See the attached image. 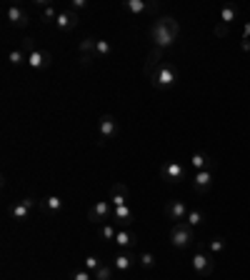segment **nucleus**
Listing matches in <instances>:
<instances>
[{"instance_id": "nucleus-1", "label": "nucleus", "mask_w": 250, "mask_h": 280, "mask_svg": "<svg viewBox=\"0 0 250 280\" xmlns=\"http://www.w3.org/2000/svg\"><path fill=\"white\" fill-rule=\"evenodd\" d=\"M180 35V23L170 15H160L153 25H150V38L155 43V48L165 50V48H170Z\"/></svg>"}, {"instance_id": "nucleus-2", "label": "nucleus", "mask_w": 250, "mask_h": 280, "mask_svg": "<svg viewBox=\"0 0 250 280\" xmlns=\"http://www.w3.org/2000/svg\"><path fill=\"white\" fill-rule=\"evenodd\" d=\"M178 83V70H175V65H170V63H163L160 68H158V73L150 78V85L155 88V90H168V88H173Z\"/></svg>"}, {"instance_id": "nucleus-3", "label": "nucleus", "mask_w": 250, "mask_h": 280, "mask_svg": "<svg viewBox=\"0 0 250 280\" xmlns=\"http://www.w3.org/2000/svg\"><path fill=\"white\" fill-rule=\"evenodd\" d=\"M170 243L175 248H190L193 243H195V235H193V228L188 225L185 220L175 223V225L170 228Z\"/></svg>"}, {"instance_id": "nucleus-4", "label": "nucleus", "mask_w": 250, "mask_h": 280, "mask_svg": "<svg viewBox=\"0 0 250 280\" xmlns=\"http://www.w3.org/2000/svg\"><path fill=\"white\" fill-rule=\"evenodd\" d=\"M113 203L110 200H98L93 208H88V220L90 223H98V225H103V223L113 220Z\"/></svg>"}, {"instance_id": "nucleus-5", "label": "nucleus", "mask_w": 250, "mask_h": 280, "mask_svg": "<svg viewBox=\"0 0 250 280\" xmlns=\"http://www.w3.org/2000/svg\"><path fill=\"white\" fill-rule=\"evenodd\" d=\"M133 200V193L125 183H113L110 185V203H113V208H120V205H130Z\"/></svg>"}, {"instance_id": "nucleus-6", "label": "nucleus", "mask_w": 250, "mask_h": 280, "mask_svg": "<svg viewBox=\"0 0 250 280\" xmlns=\"http://www.w3.org/2000/svg\"><path fill=\"white\" fill-rule=\"evenodd\" d=\"M35 205H40L35 198H23L20 203H13V205L8 208V215H10L13 220H25L28 215H30V210H35Z\"/></svg>"}, {"instance_id": "nucleus-7", "label": "nucleus", "mask_w": 250, "mask_h": 280, "mask_svg": "<svg viewBox=\"0 0 250 280\" xmlns=\"http://www.w3.org/2000/svg\"><path fill=\"white\" fill-rule=\"evenodd\" d=\"M160 178L165 183H180L185 178V168L180 163H163L160 165Z\"/></svg>"}, {"instance_id": "nucleus-8", "label": "nucleus", "mask_w": 250, "mask_h": 280, "mask_svg": "<svg viewBox=\"0 0 250 280\" xmlns=\"http://www.w3.org/2000/svg\"><path fill=\"white\" fill-rule=\"evenodd\" d=\"M163 53H165V50H160V48H155V45H153V50L148 53V58H145V63H143V75H145L148 80H150V78L158 73V68L163 65Z\"/></svg>"}, {"instance_id": "nucleus-9", "label": "nucleus", "mask_w": 250, "mask_h": 280, "mask_svg": "<svg viewBox=\"0 0 250 280\" xmlns=\"http://www.w3.org/2000/svg\"><path fill=\"white\" fill-rule=\"evenodd\" d=\"M98 133H100V143H105L108 138L118 135V120H115V115L105 113V115L100 118V123H98Z\"/></svg>"}, {"instance_id": "nucleus-10", "label": "nucleus", "mask_w": 250, "mask_h": 280, "mask_svg": "<svg viewBox=\"0 0 250 280\" xmlns=\"http://www.w3.org/2000/svg\"><path fill=\"white\" fill-rule=\"evenodd\" d=\"M190 263H193V270L200 273V275H210L213 268H215V260H213L210 255H205L203 250H195V255H193Z\"/></svg>"}, {"instance_id": "nucleus-11", "label": "nucleus", "mask_w": 250, "mask_h": 280, "mask_svg": "<svg viewBox=\"0 0 250 280\" xmlns=\"http://www.w3.org/2000/svg\"><path fill=\"white\" fill-rule=\"evenodd\" d=\"M28 65H30L33 70H45V68L53 65V55L48 50H35V53L28 55Z\"/></svg>"}, {"instance_id": "nucleus-12", "label": "nucleus", "mask_w": 250, "mask_h": 280, "mask_svg": "<svg viewBox=\"0 0 250 280\" xmlns=\"http://www.w3.org/2000/svg\"><path fill=\"white\" fill-rule=\"evenodd\" d=\"M78 23H80V18H78V13H75V10H70V8H68V10H60V13H58V20H55V25H58L63 33L75 30Z\"/></svg>"}, {"instance_id": "nucleus-13", "label": "nucleus", "mask_w": 250, "mask_h": 280, "mask_svg": "<svg viewBox=\"0 0 250 280\" xmlns=\"http://www.w3.org/2000/svg\"><path fill=\"white\" fill-rule=\"evenodd\" d=\"M213 175H215L213 170H198L195 178H193V190H195L198 195H205L213 185Z\"/></svg>"}, {"instance_id": "nucleus-14", "label": "nucleus", "mask_w": 250, "mask_h": 280, "mask_svg": "<svg viewBox=\"0 0 250 280\" xmlns=\"http://www.w3.org/2000/svg\"><path fill=\"white\" fill-rule=\"evenodd\" d=\"M125 8L130 10V13H135V15H140V13H158L160 10V5L155 3H145V0H125Z\"/></svg>"}, {"instance_id": "nucleus-15", "label": "nucleus", "mask_w": 250, "mask_h": 280, "mask_svg": "<svg viewBox=\"0 0 250 280\" xmlns=\"http://www.w3.org/2000/svg\"><path fill=\"white\" fill-rule=\"evenodd\" d=\"M165 215H168L170 220H175V223H180V220L188 218V208L180 200H168L165 203Z\"/></svg>"}, {"instance_id": "nucleus-16", "label": "nucleus", "mask_w": 250, "mask_h": 280, "mask_svg": "<svg viewBox=\"0 0 250 280\" xmlns=\"http://www.w3.org/2000/svg\"><path fill=\"white\" fill-rule=\"evenodd\" d=\"M190 163H193V168H195V173H198V170H213V173H215V168H218V163H215L213 158L203 155V153H195V155L190 158Z\"/></svg>"}, {"instance_id": "nucleus-17", "label": "nucleus", "mask_w": 250, "mask_h": 280, "mask_svg": "<svg viewBox=\"0 0 250 280\" xmlns=\"http://www.w3.org/2000/svg\"><path fill=\"white\" fill-rule=\"evenodd\" d=\"M8 20H10L15 28H25L28 23H30L28 13H25L23 8H18V5H10V8H8Z\"/></svg>"}, {"instance_id": "nucleus-18", "label": "nucleus", "mask_w": 250, "mask_h": 280, "mask_svg": "<svg viewBox=\"0 0 250 280\" xmlns=\"http://www.w3.org/2000/svg\"><path fill=\"white\" fill-rule=\"evenodd\" d=\"M113 220L118 223V225L123 228H130V223H133V208L130 205H120L113 210Z\"/></svg>"}, {"instance_id": "nucleus-19", "label": "nucleus", "mask_w": 250, "mask_h": 280, "mask_svg": "<svg viewBox=\"0 0 250 280\" xmlns=\"http://www.w3.org/2000/svg\"><path fill=\"white\" fill-rule=\"evenodd\" d=\"M115 245H120V248L130 250V248L135 245V233H133L130 228H123V230H118V235H115Z\"/></svg>"}, {"instance_id": "nucleus-20", "label": "nucleus", "mask_w": 250, "mask_h": 280, "mask_svg": "<svg viewBox=\"0 0 250 280\" xmlns=\"http://www.w3.org/2000/svg\"><path fill=\"white\" fill-rule=\"evenodd\" d=\"M40 208L45 213H60L63 210V200L58 198V195H50V198H43L40 200Z\"/></svg>"}, {"instance_id": "nucleus-21", "label": "nucleus", "mask_w": 250, "mask_h": 280, "mask_svg": "<svg viewBox=\"0 0 250 280\" xmlns=\"http://www.w3.org/2000/svg\"><path fill=\"white\" fill-rule=\"evenodd\" d=\"M135 263V258L130 255V253H123V255H115V263H113V268L118 270V273H125V270H130V265Z\"/></svg>"}, {"instance_id": "nucleus-22", "label": "nucleus", "mask_w": 250, "mask_h": 280, "mask_svg": "<svg viewBox=\"0 0 250 280\" xmlns=\"http://www.w3.org/2000/svg\"><path fill=\"white\" fill-rule=\"evenodd\" d=\"M235 18H238V8H235V5H225L223 10H220V23L230 25V23H233Z\"/></svg>"}, {"instance_id": "nucleus-23", "label": "nucleus", "mask_w": 250, "mask_h": 280, "mask_svg": "<svg viewBox=\"0 0 250 280\" xmlns=\"http://www.w3.org/2000/svg\"><path fill=\"white\" fill-rule=\"evenodd\" d=\"M113 273H115L113 265H100V268L93 273V278H95V280H113Z\"/></svg>"}, {"instance_id": "nucleus-24", "label": "nucleus", "mask_w": 250, "mask_h": 280, "mask_svg": "<svg viewBox=\"0 0 250 280\" xmlns=\"http://www.w3.org/2000/svg\"><path fill=\"white\" fill-rule=\"evenodd\" d=\"M95 48H98V40H95V38H83V40H80V45H78L80 55H85V53H95Z\"/></svg>"}, {"instance_id": "nucleus-25", "label": "nucleus", "mask_w": 250, "mask_h": 280, "mask_svg": "<svg viewBox=\"0 0 250 280\" xmlns=\"http://www.w3.org/2000/svg\"><path fill=\"white\" fill-rule=\"evenodd\" d=\"M115 235H118L115 225H110V223H103L100 225V238L103 240H115Z\"/></svg>"}, {"instance_id": "nucleus-26", "label": "nucleus", "mask_w": 250, "mask_h": 280, "mask_svg": "<svg viewBox=\"0 0 250 280\" xmlns=\"http://www.w3.org/2000/svg\"><path fill=\"white\" fill-rule=\"evenodd\" d=\"M100 265H103V263H100V258H98V255H88L85 260H83V268H85L88 273H95Z\"/></svg>"}, {"instance_id": "nucleus-27", "label": "nucleus", "mask_w": 250, "mask_h": 280, "mask_svg": "<svg viewBox=\"0 0 250 280\" xmlns=\"http://www.w3.org/2000/svg\"><path fill=\"white\" fill-rule=\"evenodd\" d=\"M185 223H188L190 228L200 225V223H203V213H200V210H188V218H185Z\"/></svg>"}, {"instance_id": "nucleus-28", "label": "nucleus", "mask_w": 250, "mask_h": 280, "mask_svg": "<svg viewBox=\"0 0 250 280\" xmlns=\"http://www.w3.org/2000/svg\"><path fill=\"white\" fill-rule=\"evenodd\" d=\"M110 53H113V45H110L108 40H98V48H95V55H98V58H108Z\"/></svg>"}, {"instance_id": "nucleus-29", "label": "nucleus", "mask_w": 250, "mask_h": 280, "mask_svg": "<svg viewBox=\"0 0 250 280\" xmlns=\"http://www.w3.org/2000/svg\"><path fill=\"white\" fill-rule=\"evenodd\" d=\"M208 250H210L213 255H218V253H223V250H225V240H223V238H213V240L208 243Z\"/></svg>"}, {"instance_id": "nucleus-30", "label": "nucleus", "mask_w": 250, "mask_h": 280, "mask_svg": "<svg viewBox=\"0 0 250 280\" xmlns=\"http://www.w3.org/2000/svg\"><path fill=\"white\" fill-rule=\"evenodd\" d=\"M138 263H140L145 270H153V268H155V255H153V253H140Z\"/></svg>"}, {"instance_id": "nucleus-31", "label": "nucleus", "mask_w": 250, "mask_h": 280, "mask_svg": "<svg viewBox=\"0 0 250 280\" xmlns=\"http://www.w3.org/2000/svg\"><path fill=\"white\" fill-rule=\"evenodd\" d=\"M213 33H215V38H228L230 35V28L225 25V23H215V28H213Z\"/></svg>"}, {"instance_id": "nucleus-32", "label": "nucleus", "mask_w": 250, "mask_h": 280, "mask_svg": "<svg viewBox=\"0 0 250 280\" xmlns=\"http://www.w3.org/2000/svg\"><path fill=\"white\" fill-rule=\"evenodd\" d=\"M8 60H10L13 65H20V63H28V58H25V55H23L20 50H10V53H8Z\"/></svg>"}, {"instance_id": "nucleus-33", "label": "nucleus", "mask_w": 250, "mask_h": 280, "mask_svg": "<svg viewBox=\"0 0 250 280\" xmlns=\"http://www.w3.org/2000/svg\"><path fill=\"white\" fill-rule=\"evenodd\" d=\"M70 280H95V278H93V273H88L85 268H83V270H73Z\"/></svg>"}, {"instance_id": "nucleus-34", "label": "nucleus", "mask_w": 250, "mask_h": 280, "mask_svg": "<svg viewBox=\"0 0 250 280\" xmlns=\"http://www.w3.org/2000/svg\"><path fill=\"white\" fill-rule=\"evenodd\" d=\"M40 20H43V23H53V20H58V13H55V8H53V5H48V8L43 10Z\"/></svg>"}, {"instance_id": "nucleus-35", "label": "nucleus", "mask_w": 250, "mask_h": 280, "mask_svg": "<svg viewBox=\"0 0 250 280\" xmlns=\"http://www.w3.org/2000/svg\"><path fill=\"white\" fill-rule=\"evenodd\" d=\"M95 60H98V55H95V53H85V55H80V65H83V68H90Z\"/></svg>"}, {"instance_id": "nucleus-36", "label": "nucleus", "mask_w": 250, "mask_h": 280, "mask_svg": "<svg viewBox=\"0 0 250 280\" xmlns=\"http://www.w3.org/2000/svg\"><path fill=\"white\" fill-rule=\"evenodd\" d=\"M23 48L28 50V55H30V53H35V50H40V48H38V43H35L33 38H23Z\"/></svg>"}, {"instance_id": "nucleus-37", "label": "nucleus", "mask_w": 250, "mask_h": 280, "mask_svg": "<svg viewBox=\"0 0 250 280\" xmlns=\"http://www.w3.org/2000/svg\"><path fill=\"white\" fill-rule=\"evenodd\" d=\"M85 5H88L85 0H70V10H75V13H78V10H83Z\"/></svg>"}, {"instance_id": "nucleus-38", "label": "nucleus", "mask_w": 250, "mask_h": 280, "mask_svg": "<svg viewBox=\"0 0 250 280\" xmlns=\"http://www.w3.org/2000/svg\"><path fill=\"white\" fill-rule=\"evenodd\" d=\"M248 38H250V23L245 25V33H243V40H248Z\"/></svg>"}]
</instances>
